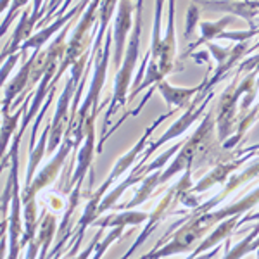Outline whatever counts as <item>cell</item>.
Returning <instances> with one entry per match:
<instances>
[{
  "mask_svg": "<svg viewBox=\"0 0 259 259\" xmlns=\"http://www.w3.org/2000/svg\"><path fill=\"white\" fill-rule=\"evenodd\" d=\"M100 4H102V0H90L89 7L81 12L80 21H78L76 26L73 28V33H71V40L68 41L64 59H62L59 69H57L56 78L50 83V87H57L62 74L68 69H71V66L89 50L90 44H94L92 40H95V36H97V28H94V24H95V21L99 19Z\"/></svg>",
  "mask_w": 259,
  "mask_h": 259,
  "instance_id": "cell-3",
  "label": "cell"
},
{
  "mask_svg": "<svg viewBox=\"0 0 259 259\" xmlns=\"http://www.w3.org/2000/svg\"><path fill=\"white\" fill-rule=\"evenodd\" d=\"M142 9H144V0H137V9H135V24H133L132 35L128 38L126 50H124V57L121 62V68L116 71L114 78V89H112V97L109 102V109L104 118V128L109 124L111 116L114 114L119 107L126 106V94L132 85L133 71L137 68L140 56V36H142Z\"/></svg>",
  "mask_w": 259,
  "mask_h": 259,
  "instance_id": "cell-1",
  "label": "cell"
},
{
  "mask_svg": "<svg viewBox=\"0 0 259 259\" xmlns=\"http://www.w3.org/2000/svg\"><path fill=\"white\" fill-rule=\"evenodd\" d=\"M62 6V0H49L47 2V7H49V11H47V16H45L44 18V21H41V23H47V21L52 18L54 14H56V9H59V7Z\"/></svg>",
  "mask_w": 259,
  "mask_h": 259,
  "instance_id": "cell-37",
  "label": "cell"
},
{
  "mask_svg": "<svg viewBox=\"0 0 259 259\" xmlns=\"http://www.w3.org/2000/svg\"><path fill=\"white\" fill-rule=\"evenodd\" d=\"M57 218L52 212H44L40 216L38 233H36V242L40 245V257H49V249L52 245L54 239L57 235Z\"/></svg>",
  "mask_w": 259,
  "mask_h": 259,
  "instance_id": "cell-22",
  "label": "cell"
},
{
  "mask_svg": "<svg viewBox=\"0 0 259 259\" xmlns=\"http://www.w3.org/2000/svg\"><path fill=\"white\" fill-rule=\"evenodd\" d=\"M259 235V225L252 228V232H250V235H247L245 239H242L239 244H235L232 249H228L227 252H225V257L227 259H239V257H245L247 256V247L254 242V239Z\"/></svg>",
  "mask_w": 259,
  "mask_h": 259,
  "instance_id": "cell-26",
  "label": "cell"
},
{
  "mask_svg": "<svg viewBox=\"0 0 259 259\" xmlns=\"http://www.w3.org/2000/svg\"><path fill=\"white\" fill-rule=\"evenodd\" d=\"M49 137H50V121L49 124L44 128V133L36 142V145L30 150V161H28V169H26V177H24V185H30L33 182V177L38 171L40 161L44 159V156L47 154V147H49Z\"/></svg>",
  "mask_w": 259,
  "mask_h": 259,
  "instance_id": "cell-24",
  "label": "cell"
},
{
  "mask_svg": "<svg viewBox=\"0 0 259 259\" xmlns=\"http://www.w3.org/2000/svg\"><path fill=\"white\" fill-rule=\"evenodd\" d=\"M124 228H126V227H123V225H119V227H112L111 232L107 233V235L104 237V239L100 240L97 245H95V252L92 254V256H94L95 259L102 257L104 254H106V250L111 247V244H114L116 240H119L121 237H123Z\"/></svg>",
  "mask_w": 259,
  "mask_h": 259,
  "instance_id": "cell-27",
  "label": "cell"
},
{
  "mask_svg": "<svg viewBox=\"0 0 259 259\" xmlns=\"http://www.w3.org/2000/svg\"><path fill=\"white\" fill-rule=\"evenodd\" d=\"M169 11H168V26L162 35V45L159 52V69L164 76L175 73V71L183 69V66L177 64V30H175V0H168Z\"/></svg>",
  "mask_w": 259,
  "mask_h": 259,
  "instance_id": "cell-11",
  "label": "cell"
},
{
  "mask_svg": "<svg viewBox=\"0 0 259 259\" xmlns=\"http://www.w3.org/2000/svg\"><path fill=\"white\" fill-rule=\"evenodd\" d=\"M212 99H214V90L212 92H204V90L200 92L197 97L192 100V104L187 107L185 112H183V114L180 116V118L175 121V123L171 124L164 133H162L159 139H157L156 142H150L149 147L144 150V156L140 157V161L137 162V164L144 168V164L147 162V159L152 156L154 152H156L157 149H161L162 145L168 144L169 140L185 135V133L192 128V124H195L200 118H204V114L207 112V106L212 102Z\"/></svg>",
  "mask_w": 259,
  "mask_h": 259,
  "instance_id": "cell-5",
  "label": "cell"
},
{
  "mask_svg": "<svg viewBox=\"0 0 259 259\" xmlns=\"http://www.w3.org/2000/svg\"><path fill=\"white\" fill-rule=\"evenodd\" d=\"M206 47H207V50H209V52H211L212 59H214L216 62H218V66H223L225 62H227L228 57H230V52H232V47L223 49V47H220V45L212 44V41H207ZM218 66H216V68H218Z\"/></svg>",
  "mask_w": 259,
  "mask_h": 259,
  "instance_id": "cell-32",
  "label": "cell"
},
{
  "mask_svg": "<svg viewBox=\"0 0 259 259\" xmlns=\"http://www.w3.org/2000/svg\"><path fill=\"white\" fill-rule=\"evenodd\" d=\"M95 119H97V116H89V119L85 121V140L78 149L76 168H74L73 177H69L68 182L64 183V192H68V194L76 185H83L87 173H89V169H92V162L97 154V149H95Z\"/></svg>",
  "mask_w": 259,
  "mask_h": 259,
  "instance_id": "cell-8",
  "label": "cell"
},
{
  "mask_svg": "<svg viewBox=\"0 0 259 259\" xmlns=\"http://www.w3.org/2000/svg\"><path fill=\"white\" fill-rule=\"evenodd\" d=\"M249 159H250L249 154H244V156H240L239 159H235V161H221L220 164H216L214 168L206 175V177H202L197 183H195L194 189H192V194L194 195L204 194V192L211 190L212 187L221 185V183H227L230 177L240 168V164L247 162Z\"/></svg>",
  "mask_w": 259,
  "mask_h": 259,
  "instance_id": "cell-15",
  "label": "cell"
},
{
  "mask_svg": "<svg viewBox=\"0 0 259 259\" xmlns=\"http://www.w3.org/2000/svg\"><path fill=\"white\" fill-rule=\"evenodd\" d=\"M259 33V28H249V30H235V31H223L220 35L221 40H230L233 44H240V41H249L252 36Z\"/></svg>",
  "mask_w": 259,
  "mask_h": 259,
  "instance_id": "cell-31",
  "label": "cell"
},
{
  "mask_svg": "<svg viewBox=\"0 0 259 259\" xmlns=\"http://www.w3.org/2000/svg\"><path fill=\"white\" fill-rule=\"evenodd\" d=\"M182 145H183V142H178V144H175L173 147L168 149L166 152H162L161 156H157L152 162H149L147 166H144V173L149 175V173H152V171H156V169H164V166H168V161L173 159V157L177 156V152L180 150Z\"/></svg>",
  "mask_w": 259,
  "mask_h": 259,
  "instance_id": "cell-28",
  "label": "cell"
},
{
  "mask_svg": "<svg viewBox=\"0 0 259 259\" xmlns=\"http://www.w3.org/2000/svg\"><path fill=\"white\" fill-rule=\"evenodd\" d=\"M30 99H33L31 95L30 97H26V100L21 104L16 114L11 116L9 114L11 111H2V145H0V149H2L4 156L9 152V142H11V139H14L12 135L16 133L18 126H21L19 119H23L24 112H26V109H28V104H30Z\"/></svg>",
  "mask_w": 259,
  "mask_h": 259,
  "instance_id": "cell-23",
  "label": "cell"
},
{
  "mask_svg": "<svg viewBox=\"0 0 259 259\" xmlns=\"http://www.w3.org/2000/svg\"><path fill=\"white\" fill-rule=\"evenodd\" d=\"M256 50H259V40H257L254 45H250V49H249V56H250V54H254V52H256Z\"/></svg>",
  "mask_w": 259,
  "mask_h": 259,
  "instance_id": "cell-40",
  "label": "cell"
},
{
  "mask_svg": "<svg viewBox=\"0 0 259 259\" xmlns=\"http://www.w3.org/2000/svg\"><path fill=\"white\" fill-rule=\"evenodd\" d=\"M149 212L144 211H135V209H123V212L118 214H107V216H99L97 220L92 223V227L95 228H112V227H137V225L147 223Z\"/></svg>",
  "mask_w": 259,
  "mask_h": 259,
  "instance_id": "cell-19",
  "label": "cell"
},
{
  "mask_svg": "<svg viewBox=\"0 0 259 259\" xmlns=\"http://www.w3.org/2000/svg\"><path fill=\"white\" fill-rule=\"evenodd\" d=\"M145 177H147V175L144 173V168H142V166H139V164L133 166L132 173L128 175L126 180L119 182L114 189H109V192H107V194L104 195V199L100 200L99 216H102L104 212H107L109 209H116V207H118V200H119L121 195H123V192H126V189L133 187L135 183H140Z\"/></svg>",
  "mask_w": 259,
  "mask_h": 259,
  "instance_id": "cell-17",
  "label": "cell"
},
{
  "mask_svg": "<svg viewBox=\"0 0 259 259\" xmlns=\"http://www.w3.org/2000/svg\"><path fill=\"white\" fill-rule=\"evenodd\" d=\"M161 175H162V169H156V171H152V173H149L147 177L142 180V185L137 189L133 199L130 200L128 204H124V206L116 207V209H133V207H139L144 202H147L154 195L157 187L161 185Z\"/></svg>",
  "mask_w": 259,
  "mask_h": 259,
  "instance_id": "cell-21",
  "label": "cell"
},
{
  "mask_svg": "<svg viewBox=\"0 0 259 259\" xmlns=\"http://www.w3.org/2000/svg\"><path fill=\"white\" fill-rule=\"evenodd\" d=\"M195 2L204 9L242 18L252 28H256L254 18L259 14V0H195Z\"/></svg>",
  "mask_w": 259,
  "mask_h": 259,
  "instance_id": "cell-12",
  "label": "cell"
},
{
  "mask_svg": "<svg viewBox=\"0 0 259 259\" xmlns=\"http://www.w3.org/2000/svg\"><path fill=\"white\" fill-rule=\"evenodd\" d=\"M56 89H57V87H50V92H49L47 99H45L44 106H41V109H40V112H38V114H36V118H35V123H33V128H31V139H30V150H33V147H35V145H36V133H38L40 123H41V119H44V116H45V114H47V111H49L50 104H52V102H54V95H56Z\"/></svg>",
  "mask_w": 259,
  "mask_h": 259,
  "instance_id": "cell-29",
  "label": "cell"
},
{
  "mask_svg": "<svg viewBox=\"0 0 259 259\" xmlns=\"http://www.w3.org/2000/svg\"><path fill=\"white\" fill-rule=\"evenodd\" d=\"M239 216H230V218H225L221 220L220 223H216V228L212 230L209 235H206V239H204L200 244L197 245V249H194L190 252V257H199L202 256L204 252H207L209 249L216 247V245H220L223 240L230 239V235H232L233 232L237 230V225H239Z\"/></svg>",
  "mask_w": 259,
  "mask_h": 259,
  "instance_id": "cell-16",
  "label": "cell"
},
{
  "mask_svg": "<svg viewBox=\"0 0 259 259\" xmlns=\"http://www.w3.org/2000/svg\"><path fill=\"white\" fill-rule=\"evenodd\" d=\"M199 23V6L197 2H192L189 6V9H187V30H185V36L189 38L192 35V31H194L195 24Z\"/></svg>",
  "mask_w": 259,
  "mask_h": 259,
  "instance_id": "cell-34",
  "label": "cell"
},
{
  "mask_svg": "<svg viewBox=\"0 0 259 259\" xmlns=\"http://www.w3.org/2000/svg\"><path fill=\"white\" fill-rule=\"evenodd\" d=\"M233 19H235V16H225L223 19H218V21H202V23H199L200 36L195 44H192L189 47V50L185 52V57H189L190 52H194V50L199 49L200 45H206L207 41L220 38L221 33L227 31V28L233 23Z\"/></svg>",
  "mask_w": 259,
  "mask_h": 259,
  "instance_id": "cell-20",
  "label": "cell"
},
{
  "mask_svg": "<svg viewBox=\"0 0 259 259\" xmlns=\"http://www.w3.org/2000/svg\"><path fill=\"white\" fill-rule=\"evenodd\" d=\"M211 228V225H207L200 216H185L166 232V235L175 232V235H171V240L162 244L161 247L150 250L144 257H169L197 249V245L206 239Z\"/></svg>",
  "mask_w": 259,
  "mask_h": 259,
  "instance_id": "cell-2",
  "label": "cell"
},
{
  "mask_svg": "<svg viewBox=\"0 0 259 259\" xmlns=\"http://www.w3.org/2000/svg\"><path fill=\"white\" fill-rule=\"evenodd\" d=\"M28 2L30 0H12L11 2V7H9V11L4 14V21H2V35H6L7 30H9V26H11V23L16 19V16L19 14L21 9H24V7L28 6Z\"/></svg>",
  "mask_w": 259,
  "mask_h": 259,
  "instance_id": "cell-30",
  "label": "cell"
},
{
  "mask_svg": "<svg viewBox=\"0 0 259 259\" xmlns=\"http://www.w3.org/2000/svg\"><path fill=\"white\" fill-rule=\"evenodd\" d=\"M71 150H74V139H73V135L66 133L61 147L57 149V152L54 154L52 159L47 162V166H44L40 171H36L35 177H33V182L30 183V185L23 187V190H21V199H23V204L36 202V195H38L44 189H47V187H50L54 182H56L59 171L64 168V162L69 157Z\"/></svg>",
  "mask_w": 259,
  "mask_h": 259,
  "instance_id": "cell-7",
  "label": "cell"
},
{
  "mask_svg": "<svg viewBox=\"0 0 259 259\" xmlns=\"http://www.w3.org/2000/svg\"><path fill=\"white\" fill-rule=\"evenodd\" d=\"M11 2L12 0H2V4H0V11L6 14L7 11H9V7H11Z\"/></svg>",
  "mask_w": 259,
  "mask_h": 259,
  "instance_id": "cell-39",
  "label": "cell"
},
{
  "mask_svg": "<svg viewBox=\"0 0 259 259\" xmlns=\"http://www.w3.org/2000/svg\"><path fill=\"white\" fill-rule=\"evenodd\" d=\"M252 250H259V235L256 237V239H254L252 244H250L249 247H247V254H250Z\"/></svg>",
  "mask_w": 259,
  "mask_h": 259,
  "instance_id": "cell-38",
  "label": "cell"
},
{
  "mask_svg": "<svg viewBox=\"0 0 259 259\" xmlns=\"http://www.w3.org/2000/svg\"><path fill=\"white\" fill-rule=\"evenodd\" d=\"M242 95H244V87L240 83V76L235 74L232 83L220 95L218 104L214 106L216 133H218V140L221 144H225L237 130V123H239V102Z\"/></svg>",
  "mask_w": 259,
  "mask_h": 259,
  "instance_id": "cell-6",
  "label": "cell"
},
{
  "mask_svg": "<svg viewBox=\"0 0 259 259\" xmlns=\"http://www.w3.org/2000/svg\"><path fill=\"white\" fill-rule=\"evenodd\" d=\"M24 233V220H23V199H21L19 182L16 177L14 182V194H12L11 202V214H9V227H7V239H9V247H7L6 257L16 259L21 252V239Z\"/></svg>",
  "mask_w": 259,
  "mask_h": 259,
  "instance_id": "cell-10",
  "label": "cell"
},
{
  "mask_svg": "<svg viewBox=\"0 0 259 259\" xmlns=\"http://www.w3.org/2000/svg\"><path fill=\"white\" fill-rule=\"evenodd\" d=\"M21 57H23V52L19 50V52L12 54V56L6 57V59L2 61V73H0V81H2V85H6L7 83V78H9L12 68L18 64V61L21 59Z\"/></svg>",
  "mask_w": 259,
  "mask_h": 259,
  "instance_id": "cell-33",
  "label": "cell"
},
{
  "mask_svg": "<svg viewBox=\"0 0 259 259\" xmlns=\"http://www.w3.org/2000/svg\"><path fill=\"white\" fill-rule=\"evenodd\" d=\"M35 26H36V24L31 21V11L24 9L23 12H21L19 23H18V26H16L14 33H12L11 38L6 41V47L2 49V61L6 59V57L12 56V54L19 52L21 45H23L24 41H26L33 35Z\"/></svg>",
  "mask_w": 259,
  "mask_h": 259,
  "instance_id": "cell-18",
  "label": "cell"
},
{
  "mask_svg": "<svg viewBox=\"0 0 259 259\" xmlns=\"http://www.w3.org/2000/svg\"><path fill=\"white\" fill-rule=\"evenodd\" d=\"M259 204V187L254 190H250L249 194H245L244 197H240L239 200H235L233 204L223 206L216 211H207L204 214H200V218L206 221L211 227H216V223H220L221 220L230 218V216H239L242 218L244 214L250 212Z\"/></svg>",
  "mask_w": 259,
  "mask_h": 259,
  "instance_id": "cell-14",
  "label": "cell"
},
{
  "mask_svg": "<svg viewBox=\"0 0 259 259\" xmlns=\"http://www.w3.org/2000/svg\"><path fill=\"white\" fill-rule=\"evenodd\" d=\"M250 71H259V52L252 54V56L245 57L244 61L237 66V73L235 74H244V73H250Z\"/></svg>",
  "mask_w": 259,
  "mask_h": 259,
  "instance_id": "cell-35",
  "label": "cell"
},
{
  "mask_svg": "<svg viewBox=\"0 0 259 259\" xmlns=\"http://www.w3.org/2000/svg\"><path fill=\"white\" fill-rule=\"evenodd\" d=\"M192 171H194V166H189V168H187L182 173V178H180L178 182L175 183V185L171 187L168 192H166L164 197H162L159 200V204H157V207H154V211L150 212L147 223H145L144 232H142L140 235L137 237V240L133 242V245L130 247L128 252L124 254V257L133 256V252H135V250L139 249L140 245L149 239V235L157 228V225H159L161 221L164 220L166 216H168L169 207L173 206V204L185 202L187 197H189V195L192 194V189H194V185H195V183L192 182Z\"/></svg>",
  "mask_w": 259,
  "mask_h": 259,
  "instance_id": "cell-4",
  "label": "cell"
},
{
  "mask_svg": "<svg viewBox=\"0 0 259 259\" xmlns=\"http://www.w3.org/2000/svg\"><path fill=\"white\" fill-rule=\"evenodd\" d=\"M162 7L164 0H156V9H154V24H152V38H150V47L147 52L150 54V61L159 59L161 45H162Z\"/></svg>",
  "mask_w": 259,
  "mask_h": 259,
  "instance_id": "cell-25",
  "label": "cell"
},
{
  "mask_svg": "<svg viewBox=\"0 0 259 259\" xmlns=\"http://www.w3.org/2000/svg\"><path fill=\"white\" fill-rule=\"evenodd\" d=\"M44 0H33V7H31V21L33 23H38V21L41 19V9H44Z\"/></svg>",
  "mask_w": 259,
  "mask_h": 259,
  "instance_id": "cell-36",
  "label": "cell"
},
{
  "mask_svg": "<svg viewBox=\"0 0 259 259\" xmlns=\"http://www.w3.org/2000/svg\"><path fill=\"white\" fill-rule=\"evenodd\" d=\"M207 78L202 83H199L197 87H175L169 81L162 80L159 83H156V90L161 94V97L164 99V102L168 104V111L175 109H187L192 104L194 97L206 89Z\"/></svg>",
  "mask_w": 259,
  "mask_h": 259,
  "instance_id": "cell-13",
  "label": "cell"
},
{
  "mask_svg": "<svg viewBox=\"0 0 259 259\" xmlns=\"http://www.w3.org/2000/svg\"><path fill=\"white\" fill-rule=\"evenodd\" d=\"M135 4L133 0H119L118 11H116V21H114V57L112 64L118 71L121 68V62L126 50V38H130L135 24Z\"/></svg>",
  "mask_w": 259,
  "mask_h": 259,
  "instance_id": "cell-9",
  "label": "cell"
}]
</instances>
